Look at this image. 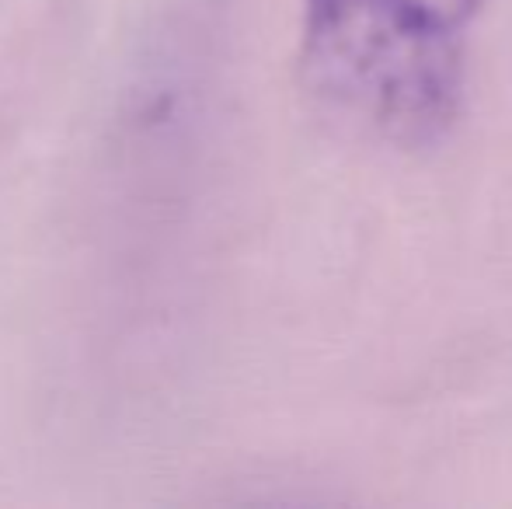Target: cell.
Here are the masks:
<instances>
[{"mask_svg":"<svg viewBox=\"0 0 512 509\" xmlns=\"http://www.w3.org/2000/svg\"><path fill=\"white\" fill-rule=\"evenodd\" d=\"M411 0H304L300 81L331 116L432 147L464 105V39Z\"/></svg>","mask_w":512,"mask_h":509,"instance_id":"1","label":"cell"},{"mask_svg":"<svg viewBox=\"0 0 512 509\" xmlns=\"http://www.w3.org/2000/svg\"><path fill=\"white\" fill-rule=\"evenodd\" d=\"M411 4H418L422 11L436 14L439 21H446V25H453V28L464 32V28L478 18L481 7H485L488 0H411Z\"/></svg>","mask_w":512,"mask_h":509,"instance_id":"2","label":"cell"}]
</instances>
